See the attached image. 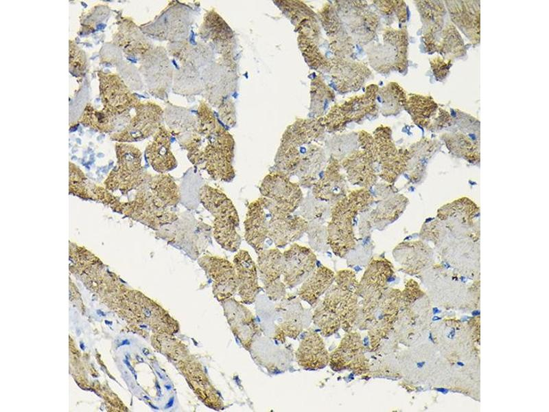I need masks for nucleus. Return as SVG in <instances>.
<instances>
[{
  "label": "nucleus",
  "mask_w": 549,
  "mask_h": 412,
  "mask_svg": "<svg viewBox=\"0 0 549 412\" xmlns=\"http://www.w3.org/2000/svg\"><path fill=\"white\" fill-rule=\"evenodd\" d=\"M436 390H437L438 391H439V392H441L442 393H447V391H448V390H447V389H445V388L436 389Z\"/></svg>",
  "instance_id": "a19ab883"
},
{
  "label": "nucleus",
  "mask_w": 549,
  "mask_h": 412,
  "mask_svg": "<svg viewBox=\"0 0 549 412\" xmlns=\"http://www.w3.org/2000/svg\"><path fill=\"white\" fill-rule=\"evenodd\" d=\"M198 198L213 217V234L217 243L226 251H237L242 240L237 231L239 215L232 201L224 192L209 185L200 189Z\"/></svg>",
  "instance_id": "7ed1b4c3"
},
{
  "label": "nucleus",
  "mask_w": 549,
  "mask_h": 412,
  "mask_svg": "<svg viewBox=\"0 0 549 412\" xmlns=\"http://www.w3.org/2000/svg\"><path fill=\"white\" fill-rule=\"evenodd\" d=\"M405 106L414 122L428 129L442 128L452 122L449 113L429 97L411 95L407 98Z\"/></svg>",
  "instance_id": "6ab92c4d"
},
{
  "label": "nucleus",
  "mask_w": 549,
  "mask_h": 412,
  "mask_svg": "<svg viewBox=\"0 0 549 412\" xmlns=\"http://www.w3.org/2000/svg\"><path fill=\"white\" fill-rule=\"evenodd\" d=\"M125 363H126L127 366H128V367L130 368V369L131 370V371H132V373H133V374L135 375V371H134L133 369H132V368L130 367V363H128V360H126V361H125Z\"/></svg>",
  "instance_id": "79ce46f5"
},
{
  "label": "nucleus",
  "mask_w": 549,
  "mask_h": 412,
  "mask_svg": "<svg viewBox=\"0 0 549 412\" xmlns=\"http://www.w3.org/2000/svg\"><path fill=\"white\" fill-rule=\"evenodd\" d=\"M127 206V214L131 218L155 230L171 225L178 218L172 209L163 205L148 190L139 192Z\"/></svg>",
  "instance_id": "4468645a"
},
{
  "label": "nucleus",
  "mask_w": 549,
  "mask_h": 412,
  "mask_svg": "<svg viewBox=\"0 0 549 412\" xmlns=\"http://www.w3.org/2000/svg\"><path fill=\"white\" fill-rule=\"evenodd\" d=\"M313 321L325 336L334 334L341 328L339 319L327 310L321 303L315 309Z\"/></svg>",
  "instance_id": "c9c22d12"
},
{
  "label": "nucleus",
  "mask_w": 549,
  "mask_h": 412,
  "mask_svg": "<svg viewBox=\"0 0 549 412\" xmlns=\"http://www.w3.org/2000/svg\"><path fill=\"white\" fill-rule=\"evenodd\" d=\"M452 21L474 43L480 41V3L477 1H446Z\"/></svg>",
  "instance_id": "b1692460"
},
{
  "label": "nucleus",
  "mask_w": 549,
  "mask_h": 412,
  "mask_svg": "<svg viewBox=\"0 0 549 412\" xmlns=\"http://www.w3.org/2000/svg\"><path fill=\"white\" fill-rule=\"evenodd\" d=\"M198 35L213 52L222 56L221 60L235 65V40L233 32L213 10L208 12L204 16Z\"/></svg>",
  "instance_id": "9b49d317"
},
{
  "label": "nucleus",
  "mask_w": 549,
  "mask_h": 412,
  "mask_svg": "<svg viewBox=\"0 0 549 412\" xmlns=\"http://www.w3.org/2000/svg\"><path fill=\"white\" fill-rule=\"evenodd\" d=\"M118 167L115 175L109 177L107 185L128 191L141 185L147 174L141 165V152L135 146L127 143L116 144Z\"/></svg>",
  "instance_id": "f8f14e48"
},
{
  "label": "nucleus",
  "mask_w": 549,
  "mask_h": 412,
  "mask_svg": "<svg viewBox=\"0 0 549 412\" xmlns=\"http://www.w3.org/2000/svg\"><path fill=\"white\" fill-rule=\"evenodd\" d=\"M428 52L444 55L461 56L465 49L462 38L452 24L443 27L442 23L431 25L423 36Z\"/></svg>",
  "instance_id": "4be33fe9"
},
{
  "label": "nucleus",
  "mask_w": 549,
  "mask_h": 412,
  "mask_svg": "<svg viewBox=\"0 0 549 412\" xmlns=\"http://www.w3.org/2000/svg\"><path fill=\"white\" fill-rule=\"evenodd\" d=\"M300 367L305 369H319L329 362V354L320 336L309 330L303 338L296 352Z\"/></svg>",
  "instance_id": "a878e982"
},
{
  "label": "nucleus",
  "mask_w": 549,
  "mask_h": 412,
  "mask_svg": "<svg viewBox=\"0 0 549 412\" xmlns=\"http://www.w3.org/2000/svg\"><path fill=\"white\" fill-rule=\"evenodd\" d=\"M257 267L267 289L272 290L285 285L279 282L284 270V258L278 249H264L258 253Z\"/></svg>",
  "instance_id": "c756f323"
},
{
  "label": "nucleus",
  "mask_w": 549,
  "mask_h": 412,
  "mask_svg": "<svg viewBox=\"0 0 549 412\" xmlns=\"http://www.w3.org/2000/svg\"><path fill=\"white\" fill-rule=\"evenodd\" d=\"M259 192L270 215H290L303 201L299 183L292 182L283 173L272 170L262 180Z\"/></svg>",
  "instance_id": "39448f33"
},
{
  "label": "nucleus",
  "mask_w": 549,
  "mask_h": 412,
  "mask_svg": "<svg viewBox=\"0 0 549 412\" xmlns=\"http://www.w3.org/2000/svg\"><path fill=\"white\" fill-rule=\"evenodd\" d=\"M449 150L472 161H479V140H474L463 133H456L445 139Z\"/></svg>",
  "instance_id": "f704fd0d"
},
{
  "label": "nucleus",
  "mask_w": 549,
  "mask_h": 412,
  "mask_svg": "<svg viewBox=\"0 0 549 412\" xmlns=\"http://www.w3.org/2000/svg\"><path fill=\"white\" fill-rule=\"evenodd\" d=\"M135 114L126 127L114 134L112 139L121 142L141 141L155 135L163 121V111L152 102H139L135 108Z\"/></svg>",
  "instance_id": "1a4fd4ad"
},
{
  "label": "nucleus",
  "mask_w": 549,
  "mask_h": 412,
  "mask_svg": "<svg viewBox=\"0 0 549 412\" xmlns=\"http://www.w3.org/2000/svg\"><path fill=\"white\" fill-rule=\"evenodd\" d=\"M358 136L362 149L349 153L340 163L351 184L369 189L377 183L379 174L376 144L373 137L364 131Z\"/></svg>",
  "instance_id": "423d86ee"
},
{
  "label": "nucleus",
  "mask_w": 549,
  "mask_h": 412,
  "mask_svg": "<svg viewBox=\"0 0 549 412\" xmlns=\"http://www.w3.org/2000/svg\"><path fill=\"white\" fill-rule=\"evenodd\" d=\"M172 135L163 125L145 148V157L150 165L159 174H165L178 165L171 150Z\"/></svg>",
  "instance_id": "5701e85b"
},
{
  "label": "nucleus",
  "mask_w": 549,
  "mask_h": 412,
  "mask_svg": "<svg viewBox=\"0 0 549 412\" xmlns=\"http://www.w3.org/2000/svg\"><path fill=\"white\" fill-rule=\"evenodd\" d=\"M423 364H424V363H423V362L418 363H417V367H423Z\"/></svg>",
  "instance_id": "c03bdc74"
},
{
  "label": "nucleus",
  "mask_w": 549,
  "mask_h": 412,
  "mask_svg": "<svg viewBox=\"0 0 549 412\" xmlns=\"http://www.w3.org/2000/svg\"><path fill=\"white\" fill-rule=\"evenodd\" d=\"M268 216L262 196L248 204L244 222V239L257 254L264 249L268 238Z\"/></svg>",
  "instance_id": "aec40b11"
},
{
  "label": "nucleus",
  "mask_w": 549,
  "mask_h": 412,
  "mask_svg": "<svg viewBox=\"0 0 549 412\" xmlns=\"http://www.w3.org/2000/svg\"><path fill=\"white\" fill-rule=\"evenodd\" d=\"M391 263L385 259H375L368 264L358 286V295H364L382 292L393 278Z\"/></svg>",
  "instance_id": "cd10ccee"
},
{
  "label": "nucleus",
  "mask_w": 549,
  "mask_h": 412,
  "mask_svg": "<svg viewBox=\"0 0 549 412\" xmlns=\"http://www.w3.org/2000/svg\"><path fill=\"white\" fill-rule=\"evenodd\" d=\"M373 138L377 148L378 176L393 184L407 170L410 150L396 148L392 140L391 131L387 127L377 128Z\"/></svg>",
  "instance_id": "6e6552de"
},
{
  "label": "nucleus",
  "mask_w": 549,
  "mask_h": 412,
  "mask_svg": "<svg viewBox=\"0 0 549 412\" xmlns=\"http://www.w3.org/2000/svg\"><path fill=\"white\" fill-rule=\"evenodd\" d=\"M418 5L424 19L433 22L432 25L441 23L440 20L445 12L441 1H418Z\"/></svg>",
  "instance_id": "e433bc0d"
},
{
  "label": "nucleus",
  "mask_w": 549,
  "mask_h": 412,
  "mask_svg": "<svg viewBox=\"0 0 549 412\" xmlns=\"http://www.w3.org/2000/svg\"><path fill=\"white\" fill-rule=\"evenodd\" d=\"M191 10L179 2H171L146 31L152 38L175 43L187 41L193 21Z\"/></svg>",
  "instance_id": "0eeeda50"
},
{
  "label": "nucleus",
  "mask_w": 549,
  "mask_h": 412,
  "mask_svg": "<svg viewBox=\"0 0 549 412\" xmlns=\"http://www.w3.org/2000/svg\"><path fill=\"white\" fill-rule=\"evenodd\" d=\"M437 319H439V317H434V318H433V320H434V321H435V320H437Z\"/></svg>",
  "instance_id": "a18cd8bd"
},
{
  "label": "nucleus",
  "mask_w": 549,
  "mask_h": 412,
  "mask_svg": "<svg viewBox=\"0 0 549 412\" xmlns=\"http://www.w3.org/2000/svg\"><path fill=\"white\" fill-rule=\"evenodd\" d=\"M220 119L224 124L233 126L236 123L235 110L233 100L228 98L219 105Z\"/></svg>",
  "instance_id": "58836bf2"
},
{
  "label": "nucleus",
  "mask_w": 549,
  "mask_h": 412,
  "mask_svg": "<svg viewBox=\"0 0 549 412\" xmlns=\"http://www.w3.org/2000/svg\"><path fill=\"white\" fill-rule=\"evenodd\" d=\"M86 67L85 53L72 41H69V70L75 76H81Z\"/></svg>",
  "instance_id": "4c0bfd02"
},
{
  "label": "nucleus",
  "mask_w": 549,
  "mask_h": 412,
  "mask_svg": "<svg viewBox=\"0 0 549 412\" xmlns=\"http://www.w3.org/2000/svg\"><path fill=\"white\" fill-rule=\"evenodd\" d=\"M329 363L335 370L366 374L369 368L361 336L355 332H347L338 347L329 354Z\"/></svg>",
  "instance_id": "2eb2a0df"
},
{
  "label": "nucleus",
  "mask_w": 549,
  "mask_h": 412,
  "mask_svg": "<svg viewBox=\"0 0 549 412\" xmlns=\"http://www.w3.org/2000/svg\"><path fill=\"white\" fill-rule=\"evenodd\" d=\"M373 202L369 189L361 188L349 192L333 205L327 226V244L336 256L343 258L355 248V218L367 211Z\"/></svg>",
  "instance_id": "f03ea898"
},
{
  "label": "nucleus",
  "mask_w": 549,
  "mask_h": 412,
  "mask_svg": "<svg viewBox=\"0 0 549 412\" xmlns=\"http://www.w3.org/2000/svg\"><path fill=\"white\" fill-rule=\"evenodd\" d=\"M268 238L277 247L282 248L300 239L307 233L309 222L303 217L290 215H270Z\"/></svg>",
  "instance_id": "412c9836"
},
{
  "label": "nucleus",
  "mask_w": 549,
  "mask_h": 412,
  "mask_svg": "<svg viewBox=\"0 0 549 412\" xmlns=\"http://www.w3.org/2000/svg\"><path fill=\"white\" fill-rule=\"evenodd\" d=\"M233 265L235 268L237 290L242 299L252 301L258 290L257 271L256 265L246 250H240L235 255Z\"/></svg>",
  "instance_id": "bb28decb"
},
{
  "label": "nucleus",
  "mask_w": 549,
  "mask_h": 412,
  "mask_svg": "<svg viewBox=\"0 0 549 412\" xmlns=\"http://www.w3.org/2000/svg\"><path fill=\"white\" fill-rule=\"evenodd\" d=\"M121 119H130L128 117H118L105 111L104 108L97 110L91 104L86 106L79 122L93 128L100 132L108 133L113 131Z\"/></svg>",
  "instance_id": "72a5a7b5"
},
{
  "label": "nucleus",
  "mask_w": 549,
  "mask_h": 412,
  "mask_svg": "<svg viewBox=\"0 0 549 412\" xmlns=\"http://www.w3.org/2000/svg\"><path fill=\"white\" fill-rule=\"evenodd\" d=\"M196 117L197 133L183 148L187 151V159L205 170L213 180L232 181L235 176L233 136L205 102H200Z\"/></svg>",
  "instance_id": "f257e3e1"
},
{
  "label": "nucleus",
  "mask_w": 549,
  "mask_h": 412,
  "mask_svg": "<svg viewBox=\"0 0 549 412\" xmlns=\"http://www.w3.org/2000/svg\"><path fill=\"white\" fill-rule=\"evenodd\" d=\"M198 263L213 280V293L218 299H227L237 290L235 268L229 260L205 255L198 259Z\"/></svg>",
  "instance_id": "f3484780"
},
{
  "label": "nucleus",
  "mask_w": 549,
  "mask_h": 412,
  "mask_svg": "<svg viewBox=\"0 0 549 412\" xmlns=\"http://www.w3.org/2000/svg\"><path fill=\"white\" fill-rule=\"evenodd\" d=\"M436 58H437L434 59L433 62H431V65L435 76L439 72L437 75V76H439L438 78L441 79L445 77L448 73L450 60L446 62L443 59H441L439 57Z\"/></svg>",
  "instance_id": "ea45409f"
},
{
  "label": "nucleus",
  "mask_w": 549,
  "mask_h": 412,
  "mask_svg": "<svg viewBox=\"0 0 549 412\" xmlns=\"http://www.w3.org/2000/svg\"><path fill=\"white\" fill-rule=\"evenodd\" d=\"M327 162L325 169L312 187V193L315 199L334 205L348 194L347 179L336 157H331Z\"/></svg>",
  "instance_id": "dca6fc26"
},
{
  "label": "nucleus",
  "mask_w": 549,
  "mask_h": 412,
  "mask_svg": "<svg viewBox=\"0 0 549 412\" xmlns=\"http://www.w3.org/2000/svg\"><path fill=\"white\" fill-rule=\"evenodd\" d=\"M114 43L132 57L143 58L152 49V43L132 21L124 19L113 36Z\"/></svg>",
  "instance_id": "393cba45"
},
{
  "label": "nucleus",
  "mask_w": 549,
  "mask_h": 412,
  "mask_svg": "<svg viewBox=\"0 0 549 412\" xmlns=\"http://www.w3.org/2000/svg\"><path fill=\"white\" fill-rule=\"evenodd\" d=\"M142 59L141 69L149 91L159 98L167 97L172 85L173 68L165 49L152 48Z\"/></svg>",
  "instance_id": "ddd939ff"
},
{
  "label": "nucleus",
  "mask_w": 549,
  "mask_h": 412,
  "mask_svg": "<svg viewBox=\"0 0 549 412\" xmlns=\"http://www.w3.org/2000/svg\"><path fill=\"white\" fill-rule=\"evenodd\" d=\"M165 113V119L170 132L176 136L180 146L183 148L191 140L198 130L197 117L189 111L180 106L170 104Z\"/></svg>",
  "instance_id": "c85d7f7f"
},
{
  "label": "nucleus",
  "mask_w": 549,
  "mask_h": 412,
  "mask_svg": "<svg viewBox=\"0 0 549 412\" xmlns=\"http://www.w3.org/2000/svg\"><path fill=\"white\" fill-rule=\"evenodd\" d=\"M334 275V273L329 268L318 266L303 282L298 293L299 297L314 305L331 286Z\"/></svg>",
  "instance_id": "7c9ffc66"
},
{
  "label": "nucleus",
  "mask_w": 549,
  "mask_h": 412,
  "mask_svg": "<svg viewBox=\"0 0 549 412\" xmlns=\"http://www.w3.org/2000/svg\"><path fill=\"white\" fill-rule=\"evenodd\" d=\"M334 284L328 288L321 304L340 320L341 328L351 332L358 323L360 306L355 274L350 270L339 271L334 275Z\"/></svg>",
  "instance_id": "20e7f679"
},
{
  "label": "nucleus",
  "mask_w": 549,
  "mask_h": 412,
  "mask_svg": "<svg viewBox=\"0 0 549 412\" xmlns=\"http://www.w3.org/2000/svg\"><path fill=\"white\" fill-rule=\"evenodd\" d=\"M283 254V282L289 288L303 283L316 269L317 259L311 249L294 243Z\"/></svg>",
  "instance_id": "a211bd4d"
},
{
  "label": "nucleus",
  "mask_w": 549,
  "mask_h": 412,
  "mask_svg": "<svg viewBox=\"0 0 549 412\" xmlns=\"http://www.w3.org/2000/svg\"><path fill=\"white\" fill-rule=\"evenodd\" d=\"M100 95L103 108L118 117H128L140 102L117 74L100 71Z\"/></svg>",
  "instance_id": "9d476101"
},
{
  "label": "nucleus",
  "mask_w": 549,
  "mask_h": 412,
  "mask_svg": "<svg viewBox=\"0 0 549 412\" xmlns=\"http://www.w3.org/2000/svg\"><path fill=\"white\" fill-rule=\"evenodd\" d=\"M438 312H440V310L437 308H434L433 309V313L436 314V313H438Z\"/></svg>",
  "instance_id": "37998d69"
},
{
  "label": "nucleus",
  "mask_w": 549,
  "mask_h": 412,
  "mask_svg": "<svg viewBox=\"0 0 549 412\" xmlns=\"http://www.w3.org/2000/svg\"><path fill=\"white\" fill-rule=\"evenodd\" d=\"M148 184L154 196L165 207L174 208L180 201V192L173 177L169 174H159L148 179Z\"/></svg>",
  "instance_id": "473e14b6"
},
{
  "label": "nucleus",
  "mask_w": 549,
  "mask_h": 412,
  "mask_svg": "<svg viewBox=\"0 0 549 412\" xmlns=\"http://www.w3.org/2000/svg\"><path fill=\"white\" fill-rule=\"evenodd\" d=\"M408 199L401 194H395L382 201L371 212L369 221L376 228H384L394 222L404 211Z\"/></svg>",
  "instance_id": "2f4dec72"
}]
</instances>
